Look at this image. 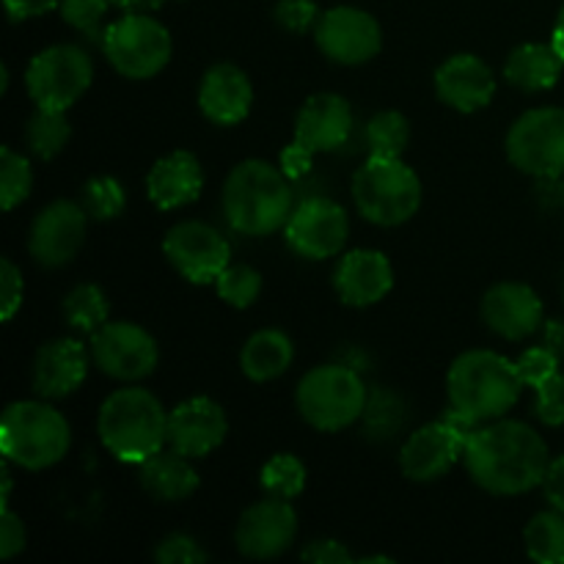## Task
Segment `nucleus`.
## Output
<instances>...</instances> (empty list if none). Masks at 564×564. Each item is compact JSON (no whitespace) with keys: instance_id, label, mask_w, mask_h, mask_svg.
Segmentation results:
<instances>
[{"instance_id":"f257e3e1","label":"nucleus","mask_w":564,"mask_h":564,"mask_svg":"<svg viewBox=\"0 0 564 564\" xmlns=\"http://www.w3.org/2000/svg\"><path fill=\"white\" fill-rule=\"evenodd\" d=\"M468 477L494 496H521L543 485L549 471V446L529 424L516 419H496L479 424L468 438L466 452Z\"/></svg>"},{"instance_id":"f03ea898","label":"nucleus","mask_w":564,"mask_h":564,"mask_svg":"<svg viewBox=\"0 0 564 564\" xmlns=\"http://www.w3.org/2000/svg\"><path fill=\"white\" fill-rule=\"evenodd\" d=\"M290 176L264 160L235 165L224 185V213L235 231L268 237L284 229L292 215Z\"/></svg>"},{"instance_id":"7ed1b4c3","label":"nucleus","mask_w":564,"mask_h":564,"mask_svg":"<svg viewBox=\"0 0 564 564\" xmlns=\"http://www.w3.org/2000/svg\"><path fill=\"white\" fill-rule=\"evenodd\" d=\"M449 405L474 424L501 419L521 400L518 367L494 350H468L455 358L446 378Z\"/></svg>"},{"instance_id":"20e7f679","label":"nucleus","mask_w":564,"mask_h":564,"mask_svg":"<svg viewBox=\"0 0 564 564\" xmlns=\"http://www.w3.org/2000/svg\"><path fill=\"white\" fill-rule=\"evenodd\" d=\"M99 438L121 463H143L169 444V413L147 389H119L102 402Z\"/></svg>"},{"instance_id":"39448f33","label":"nucleus","mask_w":564,"mask_h":564,"mask_svg":"<svg viewBox=\"0 0 564 564\" xmlns=\"http://www.w3.org/2000/svg\"><path fill=\"white\" fill-rule=\"evenodd\" d=\"M69 441V424L47 402H11L0 419V449L6 460L28 471H42L64 460Z\"/></svg>"},{"instance_id":"423d86ee","label":"nucleus","mask_w":564,"mask_h":564,"mask_svg":"<svg viewBox=\"0 0 564 564\" xmlns=\"http://www.w3.org/2000/svg\"><path fill=\"white\" fill-rule=\"evenodd\" d=\"M352 202L375 226H400L422 207V182L400 158H372L352 176Z\"/></svg>"},{"instance_id":"0eeeda50","label":"nucleus","mask_w":564,"mask_h":564,"mask_svg":"<svg viewBox=\"0 0 564 564\" xmlns=\"http://www.w3.org/2000/svg\"><path fill=\"white\" fill-rule=\"evenodd\" d=\"M297 411L319 433H339L364 416L367 389L361 375L341 364H325L303 375L297 386Z\"/></svg>"},{"instance_id":"6e6552de","label":"nucleus","mask_w":564,"mask_h":564,"mask_svg":"<svg viewBox=\"0 0 564 564\" xmlns=\"http://www.w3.org/2000/svg\"><path fill=\"white\" fill-rule=\"evenodd\" d=\"M171 33L154 17L130 11L108 25L102 50L113 69L130 80H149L171 61Z\"/></svg>"},{"instance_id":"1a4fd4ad","label":"nucleus","mask_w":564,"mask_h":564,"mask_svg":"<svg viewBox=\"0 0 564 564\" xmlns=\"http://www.w3.org/2000/svg\"><path fill=\"white\" fill-rule=\"evenodd\" d=\"M91 58L77 44H53L31 61L25 72L28 94L36 108L69 110L88 91Z\"/></svg>"},{"instance_id":"9d476101","label":"nucleus","mask_w":564,"mask_h":564,"mask_svg":"<svg viewBox=\"0 0 564 564\" xmlns=\"http://www.w3.org/2000/svg\"><path fill=\"white\" fill-rule=\"evenodd\" d=\"M507 158L538 180L564 176V108H534L512 124Z\"/></svg>"},{"instance_id":"9b49d317","label":"nucleus","mask_w":564,"mask_h":564,"mask_svg":"<svg viewBox=\"0 0 564 564\" xmlns=\"http://www.w3.org/2000/svg\"><path fill=\"white\" fill-rule=\"evenodd\" d=\"M479 424L460 416L457 411L446 413L441 422L424 424L419 433L405 441L400 452V468L413 482H435L444 477L466 452L468 438Z\"/></svg>"},{"instance_id":"f8f14e48","label":"nucleus","mask_w":564,"mask_h":564,"mask_svg":"<svg viewBox=\"0 0 564 564\" xmlns=\"http://www.w3.org/2000/svg\"><path fill=\"white\" fill-rule=\"evenodd\" d=\"M91 358L108 378L143 380L158 369L160 350L149 330L135 323H105L91 334Z\"/></svg>"},{"instance_id":"ddd939ff","label":"nucleus","mask_w":564,"mask_h":564,"mask_svg":"<svg viewBox=\"0 0 564 564\" xmlns=\"http://www.w3.org/2000/svg\"><path fill=\"white\" fill-rule=\"evenodd\" d=\"M163 251L176 273L191 284H213L229 268L231 248L226 237L202 220H182L165 235Z\"/></svg>"},{"instance_id":"4468645a","label":"nucleus","mask_w":564,"mask_h":564,"mask_svg":"<svg viewBox=\"0 0 564 564\" xmlns=\"http://www.w3.org/2000/svg\"><path fill=\"white\" fill-rule=\"evenodd\" d=\"M314 39L325 58L345 66H358L372 61L383 47V31L378 20L356 6H336L319 14L314 25Z\"/></svg>"},{"instance_id":"2eb2a0df","label":"nucleus","mask_w":564,"mask_h":564,"mask_svg":"<svg viewBox=\"0 0 564 564\" xmlns=\"http://www.w3.org/2000/svg\"><path fill=\"white\" fill-rule=\"evenodd\" d=\"M286 242L301 257L330 259L345 248L347 235H350V220L341 204L330 198H306L292 209L290 220L284 226Z\"/></svg>"},{"instance_id":"dca6fc26","label":"nucleus","mask_w":564,"mask_h":564,"mask_svg":"<svg viewBox=\"0 0 564 564\" xmlns=\"http://www.w3.org/2000/svg\"><path fill=\"white\" fill-rule=\"evenodd\" d=\"M86 226L88 213L83 204L66 198L47 204L31 224V237H28L31 257L42 268H64L86 242Z\"/></svg>"},{"instance_id":"f3484780","label":"nucleus","mask_w":564,"mask_h":564,"mask_svg":"<svg viewBox=\"0 0 564 564\" xmlns=\"http://www.w3.org/2000/svg\"><path fill=\"white\" fill-rule=\"evenodd\" d=\"M295 534L297 516L290 501L270 496V499L259 501L242 512L235 543L237 551L248 560H275L284 551H290V545L295 543Z\"/></svg>"},{"instance_id":"a211bd4d","label":"nucleus","mask_w":564,"mask_h":564,"mask_svg":"<svg viewBox=\"0 0 564 564\" xmlns=\"http://www.w3.org/2000/svg\"><path fill=\"white\" fill-rule=\"evenodd\" d=\"M229 433L224 408L209 397H193L169 413V446L185 457H207Z\"/></svg>"},{"instance_id":"6ab92c4d","label":"nucleus","mask_w":564,"mask_h":564,"mask_svg":"<svg viewBox=\"0 0 564 564\" xmlns=\"http://www.w3.org/2000/svg\"><path fill=\"white\" fill-rule=\"evenodd\" d=\"M482 319L501 339H529L543 325V301L532 286L505 281L485 292Z\"/></svg>"},{"instance_id":"aec40b11","label":"nucleus","mask_w":564,"mask_h":564,"mask_svg":"<svg viewBox=\"0 0 564 564\" xmlns=\"http://www.w3.org/2000/svg\"><path fill=\"white\" fill-rule=\"evenodd\" d=\"M435 94L460 113L488 108L496 94V77L482 58L471 53L452 55L435 72Z\"/></svg>"},{"instance_id":"412c9836","label":"nucleus","mask_w":564,"mask_h":564,"mask_svg":"<svg viewBox=\"0 0 564 564\" xmlns=\"http://www.w3.org/2000/svg\"><path fill=\"white\" fill-rule=\"evenodd\" d=\"M394 286L391 262L380 251L356 248L345 253L334 270V290L347 306H375Z\"/></svg>"},{"instance_id":"4be33fe9","label":"nucleus","mask_w":564,"mask_h":564,"mask_svg":"<svg viewBox=\"0 0 564 564\" xmlns=\"http://www.w3.org/2000/svg\"><path fill=\"white\" fill-rule=\"evenodd\" d=\"M88 375L86 345L77 339H55L33 358V391L44 400H64L75 394Z\"/></svg>"},{"instance_id":"5701e85b","label":"nucleus","mask_w":564,"mask_h":564,"mask_svg":"<svg viewBox=\"0 0 564 564\" xmlns=\"http://www.w3.org/2000/svg\"><path fill=\"white\" fill-rule=\"evenodd\" d=\"M352 130L350 102L339 94H314L303 102L295 121V141L308 152H334L345 147Z\"/></svg>"},{"instance_id":"b1692460","label":"nucleus","mask_w":564,"mask_h":564,"mask_svg":"<svg viewBox=\"0 0 564 564\" xmlns=\"http://www.w3.org/2000/svg\"><path fill=\"white\" fill-rule=\"evenodd\" d=\"M253 105V88L246 72L235 64H215L198 88V108L213 124H240Z\"/></svg>"},{"instance_id":"393cba45","label":"nucleus","mask_w":564,"mask_h":564,"mask_svg":"<svg viewBox=\"0 0 564 564\" xmlns=\"http://www.w3.org/2000/svg\"><path fill=\"white\" fill-rule=\"evenodd\" d=\"M204 171L196 154L171 152L152 165L147 176V193L160 209L187 207L202 196Z\"/></svg>"},{"instance_id":"a878e982","label":"nucleus","mask_w":564,"mask_h":564,"mask_svg":"<svg viewBox=\"0 0 564 564\" xmlns=\"http://www.w3.org/2000/svg\"><path fill=\"white\" fill-rule=\"evenodd\" d=\"M138 466H141L138 477H141L143 490L160 501L191 499L198 490V482H202L196 468L191 466V457L180 455V452L174 449L154 452L152 457H147V460L138 463Z\"/></svg>"},{"instance_id":"bb28decb","label":"nucleus","mask_w":564,"mask_h":564,"mask_svg":"<svg viewBox=\"0 0 564 564\" xmlns=\"http://www.w3.org/2000/svg\"><path fill=\"white\" fill-rule=\"evenodd\" d=\"M564 69V58L556 53L554 44H540V42H529L521 44L510 53L505 66L507 80L512 83L516 88L529 94L538 91H549L560 83Z\"/></svg>"},{"instance_id":"cd10ccee","label":"nucleus","mask_w":564,"mask_h":564,"mask_svg":"<svg viewBox=\"0 0 564 564\" xmlns=\"http://www.w3.org/2000/svg\"><path fill=\"white\" fill-rule=\"evenodd\" d=\"M292 358H295V347L290 336L275 328H264L246 341L240 352V367L253 383H268L290 369Z\"/></svg>"},{"instance_id":"c85d7f7f","label":"nucleus","mask_w":564,"mask_h":564,"mask_svg":"<svg viewBox=\"0 0 564 564\" xmlns=\"http://www.w3.org/2000/svg\"><path fill=\"white\" fill-rule=\"evenodd\" d=\"M66 110H50L36 108V113L28 119L25 124V143L31 149L33 158L39 160H53L64 152L69 143V121H66Z\"/></svg>"},{"instance_id":"c756f323","label":"nucleus","mask_w":564,"mask_h":564,"mask_svg":"<svg viewBox=\"0 0 564 564\" xmlns=\"http://www.w3.org/2000/svg\"><path fill=\"white\" fill-rule=\"evenodd\" d=\"M527 554L529 560L540 564H562L564 562V512L549 510L540 512L529 521L527 532Z\"/></svg>"},{"instance_id":"7c9ffc66","label":"nucleus","mask_w":564,"mask_h":564,"mask_svg":"<svg viewBox=\"0 0 564 564\" xmlns=\"http://www.w3.org/2000/svg\"><path fill=\"white\" fill-rule=\"evenodd\" d=\"M108 297L97 284H77L69 295L64 297V317L66 323L83 334H97L108 323Z\"/></svg>"},{"instance_id":"2f4dec72","label":"nucleus","mask_w":564,"mask_h":564,"mask_svg":"<svg viewBox=\"0 0 564 564\" xmlns=\"http://www.w3.org/2000/svg\"><path fill=\"white\" fill-rule=\"evenodd\" d=\"M411 143V124L397 110H383L367 124V147L372 158H402Z\"/></svg>"},{"instance_id":"473e14b6","label":"nucleus","mask_w":564,"mask_h":564,"mask_svg":"<svg viewBox=\"0 0 564 564\" xmlns=\"http://www.w3.org/2000/svg\"><path fill=\"white\" fill-rule=\"evenodd\" d=\"M405 405L397 394L389 389H378L372 397H367V408H364V430L369 438L386 441L402 430L405 424Z\"/></svg>"},{"instance_id":"72a5a7b5","label":"nucleus","mask_w":564,"mask_h":564,"mask_svg":"<svg viewBox=\"0 0 564 564\" xmlns=\"http://www.w3.org/2000/svg\"><path fill=\"white\" fill-rule=\"evenodd\" d=\"M259 482L268 496L290 501L306 490V466L295 455H275L264 463Z\"/></svg>"},{"instance_id":"f704fd0d","label":"nucleus","mask_w":564,"mask_h":564,"mask_svg":"<svg viewBox=\"0 0 564 564\" xmlns=\"http://www.w3.org/2000/svg\"><path fill=\"white\" fill-rule=\"evenodd\" d=\"M31 187L33 171L28 158H22L9 147L0 149V198H3L6 213L25 202L31 196Z\"/></svg>"},{"instance_id":"c9c22d12","label":"nucleus","mask_w":564,"mask_h":564,"mask_svg":"<svg viewBox=\"0 0 564 564\" xmlns=\"http://www.w3.org/2000/svg\"><path fill=\"white\" fill-rule=\"evenodd\" d=\"M215 290H218L220 301H226L229 306L248 308L262 295V275L248 264H229L215 281Z\"/></svg>"},{"instance_id":"e433bc0d","label":"nucleus","mask_w":564,"mask_h":564,"mask_svg":"<svg viewBox=\"0 0 564 564\" xmlns=\"http://www.w3.org/2000/svg\"><path fill=\"white\" fill-rule=\"evenodd\" d=\"M83 207H86L88 218L113 220L124 213L127 193L121 182L113 180V176H94L83 187Z\"/></svg>"},{"instance_id":"4c0bfd02","label":"nucleus","mask_w":564,"mask_h":564,"mask_svg":"<svg viewBox=\"0 0 564 564\" xmlns=\"http://www.w3.org/2000/svg\"><path fill=\"white\" fill-rule=\"evenodd\" d=\"M110 3H113V0H61L58 9L61 17H64L75 31H80L83 36L91 39V42L102 44L105 31H108V28H102V22Z\"/></svg>"},{"instance_id":"58836bf2","label":"nucleus","mask_w":564,"mask_h":564,"mask_svg":"<svg viewBox=\"0 0 564 564\" xmlns=\"http://www.w3.org/2000/svg\"><path fill=\"white\" fill-rule=\"evenodd\" d=\"M560 358L549 350V347H532V350L523 352L516 361L518 375H521L523 386H532L534 391L543 383H549L556 372H560Z\"/></svg>"},{"instance_id":"ea45409f","label":"nucleus","mask_w":564,"mask_h":564,"mask_svg":"<svg viewBox=\"0 0 564 564\" xmlns=\"http://www.w3.org/2000/svg\"><path fill=\"white\" fill-rule=\"evenodd\" d=\"M534 413L549 427H564V372H556L549 383L540 386Z\"/></svg>"},{"instance_id":"a19ab883","label":"nucleus","mask_w":564,"mask_h":564,"mask_svg":"<svg viewBox=\"0 0 564 564\" xmlns=\"http://www.w3.org/2000/svg\"><path fill=\"white\" fill-rule=\"evenodd\" d=\"M275 22H279L284 31L292 33H306L308 28L317 25L319 11L314 0H279L275 3Z\"/></svg>"},{"instance_id":"79ce46f5","label":"nucleus","mask_w":564,"mask_h":564,"mask_svg":"<svg viewBox=\"0 0 564 564\" xmlns=\"http://www.w3.org/2000/svg\"><path fill=\"white\" fill-rule=\"evenodd\" d=\"M154 562L160 564H193L207 562V551L187 534H171L154 551Z\"/></svg>"},{"instance_id":"37998d69","label":"nucleus","mask_w":564,"mask_h":564,"mask_svg":"<svg viewBox=\"0 0 564 564\" xmlns=\"http://www.w3.org/2000/svg\"><path fill=\"white\" fill-rule=\"evenodd\" d=\"M0 297H3V323H11L22 306V275L11 259H0Z\"/></svg>"},{"instance_id":"c03bdc74","label":"nucleus","mask_w":564,"mask_h":564,"mask_svg":"<svg viewBox=\"0 0 564 564\" xmlns=\"http://www.w3.org/2000/svg\"><path fill=\"white\" fill-rule=\"evenodd\" d=\"M25 549V527L20 518L6 507L0 510V560H11Z\"/></svg>"},{"instance_id":"a18cd8bd","label":"nucleus","mask_w":564,"mask_h":564,"mask_svg":"<svg viewBox=\"0 0 564 564\" xmlns=\"http://www.w3.org/2000/svg\"><path fill=\"white\" fill-rule=\"evenodd\" d=\"M303 560L306 562H319V564H341L352 562V554L336 540H314L306 551H303Z\"/></svg>"},{"instance_id":"49530a36","label":"nucleus","mask_w":564,"mask_h":564,"mask_svg":"<svg viewBox=\"0 0 564 564\" xmlns=\"http://www.w3.org/2000/svg\"><path fill=\"white\" fill-rule=\"evenodd\" d=\"M312 160H314V152H308L306 147L292 141L290 147L281 152V171H284L290 180H301V176H306L308 171H312Z\"/></svg>"},{"instance_id":"de8ad7c7","label":"nucleus","mask_w":564,"mask_h":564,"mask_svg":"<svg viewBox=\"0 0 564 564\" xmlns=\"http://www.w3.org/2000/svg\"><path fill=\"white\" fill-rule=\"evenodd\" d=\"M543 494L554 510L564 512V455L549 463V471L543 479Z\"/></svg>"},{"instance_id":"09e8293b","label":"nucleus","mask_w":564,"mask_h":564,"mask_svg":"<svg viewBox=\"0 0 564 564\" xmlns=\"http://www.w3.org/2000/svg\"><path fill=\"white\" fill-rule=\"evenodd\" d=\"M6 11L11 20H31V17H42L61 6V0H3Z\"/></svg>"},{"instance_id":"8fccbe9b","label":"nucleus","mask_w":564,"mask_h":564,"mask_svg":"<svg viewBox=\"0 0 564 564\" xmlns=\"http://www.w3.org/2000/svg\"><path fill=\"white\" fill-rule=\"evenodd\" d=\"M543 347H549L560 361H564V319L543 323Z\"/></svg>"},{"instance_id":"3c124183","label":"nucleus","mask_w":564,"mask_h":564,"mask_svg":"<svg viewBox=\"0 0 564 564\" xmlns=\"http://www.w3.org/2000/svg\"><path fill=\"white\" fill-rule=\"evenodd\" d=\"M165 0H113V6H119V9H124V11H154V9H160V6H163Z\"/></svg>"},{"instance_id":"603ef678","label":"nucleus","mask_w":564,"mask_h":564,"mask_svg":"<svg viewBox=\"0 0 564 564\" xmlns=\"http://www.w3.org/2000/svg\"><path fill=\"white\" fill-rule=\"evenodd\" d=\"M551 44L556 47V53L564 58V6L560 9V17H556V25H554V36H551Z\"/></svg>"},{"instance_id":"864d4df0","label":"nucleus","mask_w":564,"mask_h":564,"mask_svg":"<svg viewBox=\"0 0 564 564\" xmlns=\"http://www.w3.org/2000/svg\"><path fill=\"white\" fill-rule=\"evenodd\" d=\"M9 88V66L3 64V69H0V91H6Z\"/></svg>"},{"instance_id":"5fc2aeb1","label":"nucleus","mask_w":564,"mask_h":564,"mask_svg":"<svg viewBox=\"0 0 564 564\" xmlns=\"http://www.w3.org/2000/svg\"><path fill=\"white\" fill-rule=\"evenodd\" d=\"M361 562H364V564H372V562H386V564H391L394 560H391V556H364Z\"/></svg>"}]
</instances>
